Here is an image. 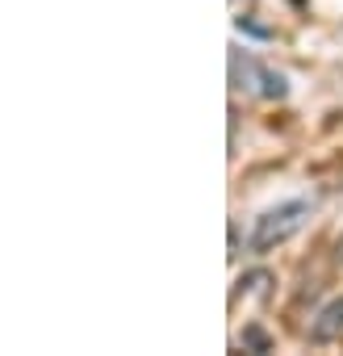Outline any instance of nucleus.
Returning a JSON list of instances; mask_svg holds the SVG:
<instances>
[{
  "label": "nucleus",
  "instance_id": "f257e3e1",
  "mask_svg": "<svg viewBox=\"0 0 343 356\" xmlns=\"http://www.w3.org/2000/svg\"><path fill=\"white\" fill-rule=\"evenodd\" d=\"M306 218H310V206H306V202H285V206L268 210V214L256 222L251 248H256V252H268V248L285 243L289 235H297V231L306 227Z\"/></svg>",
  "mask_w": 343,
  "mask_h": 356
},
{
  "label": "nucleus",
  "instance_id": "f03ea898",
  "mask_svg": "<svg viewBox=\"0 0 343 356\" xmlns=\"http://www.w3.org/2000/svg\"><path fill=\"white\" fill-rule=\"evenodd\" d=\"M343 331V298H335L322 314H318V323H314V335L318 339H331V335H339Z\"/></svg>",
  "mask_w": 343,
  "mask_h": 356
}]
</instances>
